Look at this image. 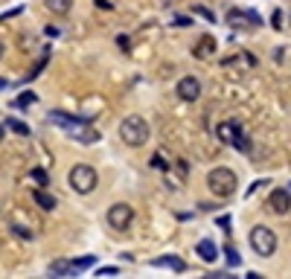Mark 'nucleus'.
I'll use <instances>...</instances> for the list:
<instances>
[{
    "label": "nucleus",
    "instance_id": "nucleus-18",
    "mask_svg": "<svg viewBox=\"0 0 291 279\" xmlns=\"http://www.w3.org/2000/svg\"><path fill=\"white\" fill-rule=\"evenodd\" d=\"M29 178H32L38 186H44V189H47V183H50V175H47L44 169H38V166H35V169H29Z\"/></svg>",
    "mask_w": 291,
    "mask_h": 279
},
{
    "label": "nucleus",
    "instance_id": "nucleus-27",
    "mask_svg": "<svg viewBox=\"0 0 291 279\" xmlns=\"http://www.w3.org/2000/svg\"><path fill=\"white\" fill-rule=\"evenodd\" d=\"M219 227H222V230L227 233V236L233 233V230H230V215H222V218H219Z\"/></svg>",
    "mask_w": 291,
    "mask_h": 279
},
{
    "label": "nucleus",
    "instance_id": "nucleus-5",
    "mask_svg": "<svg viewBox=\"0 0 291 279\" xmlns=\"http://www.w3.org/2000/svg\"><path fill=\"white\" fill-rule=\"evenodd\" d=\"M251 247H254V253L262 256V259L274 256L277 253V233L271 227H265V224H257L251 230Z\"/></svg>",
    "mask_w": 291,
    "mask_h": 279
},
{
    "label": "nucleus",
    "instance_id": "nucleus-33",
    "mask_svg": "<svg viewBox=\"0 0 291 279\" xmlns=\"http://www.w3.org/2000/svg\"><path fill=\"white\" fill-rule=\"evenodd\" d=\"M3 128H6V125H0V137H3Z\"/></svg>",
    "mask_w": 291,
    "mask_h": 279
},
{
    "label": "nucleus",
    "instance_id": "nucleus-12",
    "mask_svg": "<svg viewBox=\"0 0 291 279\" xmlns=\"http://www.w3.org/2000/svg\"><path fill=\"white\" fill-rule=\"evenodd\" d=\"M50 271L52 277H73V274H79V268H76V259L67 262V259H61V262H50Z\"/></svg>",
    "mask_w": 291,
    "mask_h": 279
},
{
    "label": "nucleus",
    "instance_id": "nucleus-4",
    "mask_svg": "<svg viewBox=\"0 0 291 279\" xmlns=\"http://www.w3.org/2000/svg\"><path fill=\"white\" fill-rule=\"evenodd\" d=\"M67 183L73 192H79V195H90L93 189H96V183H99V175H96V169L87 163H76L73 169L67 172Z\"/></svg>",
    "mask_w": 291,
    "mask_h": 279
},
{
    "label": "nucleus",
    "instance_id": "nucleus-30",
    "mask_svg": "<svg viewBox=\"0 0 291 279\" xmlns=\"http://www.w3.org/2000/svg\"><path fill=\"white\" fill-rule=\"evenodd\" d=\"M44 32L50 35V38H58V29H55V26H47V29H44Z\"/></svg>",
    "mask_w": 291,
    "mask_h": 279
},
{
    "label": "nucleus",
    "instance_id": "nucleus-20",
    "mask_svg": "<svg viewBox=\"0 0 291 279\" xmlns=\"http://www.w3.org/2000/svg\"><path fill=\"white\" fill-rule=\"evenodd\" d=\"M192 15H201L204 20H210V23H216V15L207 9V6H192Z\"/></svg>",
    "mask_w": 291,
    "mask_h": 279
},
{
    "label": "nucleus",
    "instance_id": "nucleus-19",
    "mask_svg": "<svg viewBox=\"0 0 291 279\" xmlns=\"http://www.w3.org/2000/svg\"><path fill=\"white\" fill-rule=\"evenodd\" d=\"M32 102H35V93L26 90V93H20V96L15 99V108H26V105H32Z\"/></svg>",
    "mask_w": 291,
    "mask_h": 279
},
{
    "label": "nucleus",
    "instance_id": "nucleus-2",
    "mask_svg": "<svg viewBox=\"0 0 291 279\" xmlns=\"http://www.w3.org/2000/svg\"><path fill=\"white\" fill-rule=\"evenodd\" d=\"M149 137H152V128H149V122H146L143 116L131 114V116H125V119L120 122V140L128 148L146 146V143H149Z\"/></svg>",
    "mask_w": 291,
    "mask_h": 279
},
{
    "label": "nucleus",
    "instance_id": "nucleus-32",
    "mask_svg": "<svg viewBox=\"0 0 291 279\" xmlns=\"http://www.w3.org/2000/svg\"><path fill=\"white\" fill-rule=\"evenodd\" d=\"M0 87H6V79H0Z\"/></svg>",
    "mask_w": 291,
    "mask_h": 279
},
{
    "label": "nucleus",
    "instance_id": "nucleus-24",
    "mask_svg": "<svg viewBox=\"0 0 291 279\" xmlns=\"http://www.w3.org/2000/svg\"><path fill=\"white\" fill-rule=\"evenodd\" d=\"M117 47H120L122 52H128V49H131V41H128V35H117Z\"/></svg>",
    "mask_w": 291,
    "mask_h": 279
},
{
    "label": "nucleus",
    "instance_id": "nucleus-34",
    "mask_svg": "<svg viewBox=\"0 0 291 279\" xmlns=\"http://www.w3.org/2000/svg\"><path fill=\"white\" fill-rule=\"evenodd\" d=\"M0 55H3V47H0Z\"/></svg>",
    "mask_w": 291,
    "mask_h": 279
},
{
    "label": "nucleus",
    "instance_id": "nucleus-26",
    "mask_svg": "<svg viewBox=\"0 0 291 279\" xmlns=\"http://www.w3.org/2000/svg\"><path fill=\"white\" fill-rule=\"evenodd\" d=\"M271 26H274V29H283V12H280V9L271 15Z\"/></svg>",
    "mask_w": 291,
    "mask_h": 279
},
{
    "label": "nucleus",
    "instance_id": "nucleus-1",
    "mask_svg": "<svg viewBox=\"0 0 291 279\" xmlns=\"http://www.w3.org/2000/svg\"><path fill=\"white\" fill-rule=\"evenodd\" d=\"M47 119H50L52 125H61V128L73 137V140H79V143H85V146H90V143H96V140H99V131L87 128L85 119H79V116H73V114H64V111H50Z\"/></svg>",
    "mask_w": 291,
    "mask_h": 279
},
{
    "label": "nucleus",
    "instance_id": "nucleus-15",
    "mask_svg": "<svg viewBox=\"0 0 291 279\" xmlns=\"http://www.w3.org/2000/svg\"><path fill=\"white\" fill-rule=\"evenodd\" d=\"M242 125L239 122H233V119H230V122H222V125H219V140H224V143H230V140H233V134L239 131Z\"/></svg>",
    "mask_w": 291,
    "mask_h": 279
},
{
    "label": "nucleus",
    "instance_id": "nucleus-21",
    "mask_svg": "<svg viewBox=\"0 0 291 279\" xmlns=\"http://www.w3.org/2000/svg\"><path fill=\"white\" fill-rule=\"evenodd\" d=\"M12 233H15V236H20V239H29V242L35 239V233L29 230V227H20V224H12Z\"/></svg>",
    "mask_w": 291,
    "mask_h": 279
},
{
    "label": "nucleus",
    "instance_id": "nucleus-29",
    "mask_svg": "<svg viewBox=\"0 0 291 279\" xmlns=\"http://www.w3.org/2000/svg\"><path fill=\"white\" fill-rule=\"evenodd\" d=\"M175 23H178V26H189L192 20H189V17H175Z\"/></svg>",
    "mask_w": 291,
    "mask_h": 279
},
{
    "label": "nucleus",
    "instance_id": "nucleus-3",
    "mask_svg": "<svg viewBox=\"0 0 291 279\" xmlns=\"http://www.w3.org/2000/svg\"><path fill=\"white\" fill-rule=\"evenodd\" d=\"M207 189H210L216 198H233L236 195V189H239V178H236L233 169L216 166V169L207 175Z\"/></svg>",
    "mask_w": 291,
    "mask_h": 279
},
{
    "label": "nucleus",
    "instance_id": "nucleus-23",
    "mask_svg": "<svg viewBox=\"0 0 291 279\" xmlns=\"http://www.w3.org/2000/svg\"><path fill=\"white\" fill-rule=\"evenodd\" d=\"M152 166H154V169H160V172H166V169H169V163L163 160V154H154V157H152Z\"/></svg>",
    "mask_w": 291,
    "mask_h": 279
},
{
    "label": "nucleus",
    "instance_id": "nucleus-16",
    "mask_svg": "<svg viewBox=\"0 0 291 279\" xmlns=\"http://www.w3.org/2000/svg\"><path fill=\"white\" fill-rule=\"evenodd\" d=\"M230 143H233V146L239 148L242 154H251V140L245 137V131H242V128H239L236 134H233V140H230Z\"/></svg>",
    "mask_w": 291,
    "mask_h": 279
},
{
    "label": "nucleus",
    "instance_id": "nucleus-6",
    "mask_svg": "<svg viewBox=\"0 0 291 279\" xmlns=\"http://www.w3.org/2000/svg\"><path fill=\"white\" fill-rule=\"evenodd\" d=\"M108 227L111 230H128L131 227V221H134V207L131 204H125V201H120V204H111L108 207Z\"/></svg>",
    "mask_w": 291,
    "mask_h": 279
},
{
    "label": "nucleus",
    "instance_id": "nucleus-22",
    "mask_svg": "<svg viewBox=\"0 0 291 279\" xmlns=\"http://www.w3.org/2000/svg\"><path fill=\"white\" fill-rule=\"evenodd\" d=\"M224 253H227V265H230V268H236V265L242 262V259H239V253H236V250H233L230 245L224 247Z\"/></svg>",
    "mask_w": 291,
    "mask_h": 279
},
{
    "label": "nucleus",
    "instance_id": "nucleus-10",
    "mask_svg": "<svg viewBox=\"0 0 291 279\" xmlns=\"http://www.w3.org/2000/svg\"><path fill=\"white\" fill-rule=\"evenodd\" d=\"M195 253H198V259L207 262V265L219 259V247H216V242H210V239H201V242L195 245Z\"/></svg>",
    "mask_w": 291,
    "mask_h": 279
},
{
    "label": "nucleus",
    "instance_id": "nucleus-9",
    "mask_svg": "<svg viewBox=\"0 0 291 279\" xmlns=\"http://www.w3.org/2000/svg\"><path fill=\"white\" fill-rule=\"evenodd\" d=\"M216 47H219V44H216L213 35H201L198 44L192 47V55H195V58H210V55H216Z\"/></svg>",
    "mask_w": 291,
    "mask_h": 279
},
{
    "label": "nucleus",
    "instance_id": "nucleus-11",
    "mask_svg": "<svg viewBox=\"0 0 291 279\" xmlns=\"http://www.w3.org/2000/svg\"><path fill=\"white\" fill-rule=\"evenodd\" d=\"M32 201L38 204V207H41V210H44V213H52V210H55V198H52L50 192L44 189V186L32 189Z\"/></svg>",
    "mask_w": 291,
    "mask_h": 279
},
{
    "label": "nucleus",
    "instance_id": "nucleus-14",
    "mask_svg": "<svg viewBox=\"0 0 291 279\" xmlns=\"http://www.w3.org/2000/svg\"><path fill=\"white\" fill-rule=\"evenodd\" d=\"M44 6L50 9L52 15H67L70 6H73V0H44Z\"/></svg>",
    "mask_w": 291,
    "mask_h": 279
},
{
    "label": "nucleus",
    "instance_id": "nucleus-13",
    "mask_svg": "<svg viewBox=\"0 0 291 279\" xmlns=\"http://www.w3.org/2000/svg\"><path fill=\"white\" fill-rule=\"evenodd\" d=\"M152 265L154 268H172V271H178V274L187 271V262L178 259V256H157V259H152Z\"/></svg>",
    "mask_w": 291,
    "mask_h": 279
},
{
    "label": "nucleus",
    "instance_id": "nucleus-25",
    "mask_svg": "<svg viewBox=\"0 0 291 279\" xmlns=\"http://www.w3.org/2000/svg\"><path fill=\"white\" fill-rule=\"evenodd\" d=\"M117 274H120V271H117L114 265H111V268H99V271H96V277H117Z\"/></svg>",
    "mask_w": 291,
    "mask_h": 279
},
{
    "label": "nucleus",
    "instance_id": "nucleus-28",
    "mask_svg": "<svg viewBox=\"0 0 291 279\" xmlns=\"http://www.w3.org/2000/svg\"><path fill=\"white\" fill-rule=\"evenodd\" d=\"M20 12H23V6H15V9L3 12V15H0V20H6V17H15V15H20Z\"/></svg>",
    "mask_w": 291,
    "mask_h": 279
},
{
    "label": "nucleus",
    "instance_id": "nucleus-7",
    "mask_svg": "<svg viewBox=\"0 0 291 279\" xmlns=\"http://www.w3.org/2000/svg\"><path fill=\"white\" fill-rule=\"evenodd\" d=\"M175 90H178V96L184 99V102H195V99L201 96V82L195 76H184V79H178Z\"/></svg>",
    "mask_w": 291,
    "mask_h": 279
},
{
    "label": "nucleus",
    "instance_id": "nucleus-8",
    "mask_svg": "<svg viewBox=\"0 0 291 279\" xmlns=\"http://www.w3.org/2000/svg\"><path fill=\"white\" fill-rule=\"evenodd\" d=\"M268 207H271V213H277V215H289L291 213V192L289 189H274V192L268 195Z\"/></svg>",
    "mask_w": 291,
    "mask_h": 279
},
{
    "label": "nucleus",
    "instance_id": "nucleus-17",
    "mask_svg": "<svg viewBox=\"0 0 291 279\" xmlns=\"http://www.w3.org/2000/svg\"><path fill=\"white\" fill-rule=\"evenodd\" d=\"M9 131H15V134H20V137H29V128L20 122V119H12V116H6V122H3Z\"/></svg>",
    "mask_w": 291,
    "mask_h": 279
},
{
    "label": "nucleus",
    "instance_id": "nucleus-31",
    "mask_svg": "<svg viewBox=\"0 0 291 279\" xmlns=\"http://www.w3.org/2000/svg\"><path fill=\"white\" fill-rule=\"evenodd\" d=\"M93 3H96L99 9H111V3H108V0H93Z\"/></svg>",
    "mask_w": 291,
    "mask_h": 279
}]
</instances>
